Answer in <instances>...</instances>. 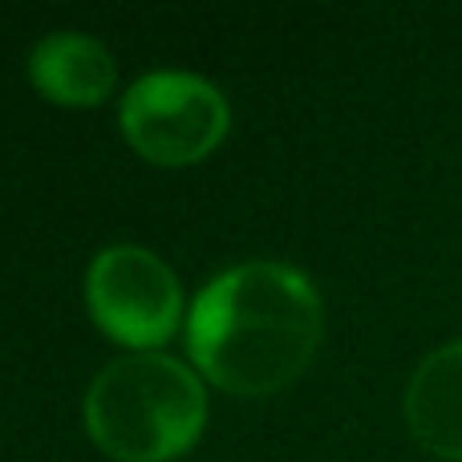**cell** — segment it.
<instances>
[{
    "label": "cell",
    "instance_id": "cell-1",
    "mask_svg": "<svg viewBox=\"0 0 462 462\" xmlns=\"http://www.w3.org/2000/svg\"><path fill=\"white\" fill-rule=\"evenodd\" d=\"M325 328L320 292L304 272L252 260L219 272L187 312L195 369L236 398H272L312 365Z\"/></svg>",
    "mask_w": 462,
    "mask_h": 462
},
{
    "label": "cell",
    "instance_id": "cell-2",
    "mask_svg": "<svg viewBox=\"0 0 462 462\" xmlns=\"http://www.w3.org/2000/svg\"><path fill=\"white\" fill-rule=\"evenodd\" d=\"M86 434L114 462H171L199 442L208 390L187 361L126 353L86 390Z\"/></svg>",
    "mask_w": 462,
    "mask_h": 462
},
{
    "label": "cell",
    "instance_id": "cell-3",
    "mask_svg": "<svg viewBox=\"0 0 462 462\" xmlns=\"http://www.w3.org/2000/svg\"><path fill=\"white\" fill-rule=\"evenodd\" d=\"M122 138L154 167H191L227 138V97L199 73L159 69L126 89L118 110Z\"/></svg>",
    "mask_w": 462,
    "mask_h": 462
},
{
    "label": "cell",
    "instance_id": "cell-4",
    "mask_svg": "<svg viewBox=\"0 0 462 462\" xmlns=\"http://www.w3.org/2000/svg\"><path fill=\"white\" fill-rule=\"evenodd\" d=\"M86 309L110 341L154 353L183 325L179 276L138 244H114L86 272Z\"/></svg>",
    "mask_w": 462,
    "mask_h": 462
},
{
    "label": "cell",
    "instance_id": "cell-5",
    "mask_svg": "<svg viewBox=\"0 0 462 462\" xmlns=\"http://www.w3.org/2000/svg\"><path fill=\"white\" fill-rule=\"evenodd\" d=\"M29 78L57 106H102L118 86V61L97 37L86 32H49L29 57Z\"/></svg>",
    "mask_w": 462,
    "mask_h": 462
},
{
    "label": "cell",
    "instance_id": "cell-6",
    "mask_svg": "<svg viewBox=\"0 0 462 462\" xmlns=\"http://www.w3.org/2000/svg\"><path fill=\"white\" fill-rule=\"evenodd\" d=\"M406 422L418 447L462 462V341L422 357L406 385Z\"/></svg>",
    "mask_w": 462,
    "mask_h": 462
}]
</instances>
